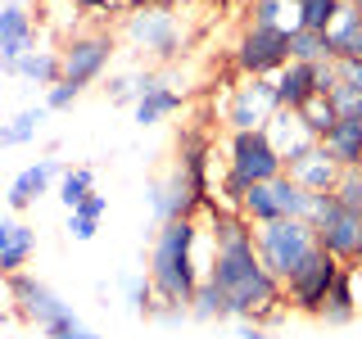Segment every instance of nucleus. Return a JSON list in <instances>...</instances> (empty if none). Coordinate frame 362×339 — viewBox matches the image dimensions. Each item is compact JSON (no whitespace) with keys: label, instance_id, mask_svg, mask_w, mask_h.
Instances as JSON below:
<instances>
[{"label":"nucleus","instance_id":"nucleus-1","mask_svg":"<svg viewBox=\"0 0 362 339\" xmlns=\"http://www.w3.org/2000/svg\"><path fill=\"white\" fill-rule=\"evenodd\" d=\"M209 280L226 294L231 321H263L276 326L286 316V285L263 267L254 249V226L240 213L213 208V271Z\"/></svg>","mask_w":362,"mask_h":339},{"label":"nucleus","instance_id":"nucleus-2","mask_svg":"<svg viewBox=\"0 0 362 339\" xmlns=\"http://www.w3.org/2000/svg\"><path fill=\"white\" fill-rule=\"evenodd\" d=\"M150 285H154V312L163 321L190 316V299H195L199 280H209L213 271V231H199L195 218L158 222L150 240Z\"/></svg>","mask_w":362,"mask_h":339},{"label":"nucleus","instance_id":"nucleus-3","mask_svg":"<svg viewBox=\"0 0 362 339\" xmlns=\"http://www.w3.org/2000/svg\"><path fill=\"white\" fill-rule=\"evenodd\" d=\"M281 172H286V163H281V154L272 150L263 131H231V141H226V177H222V195H226L222 213H240L245 190L276 181Z\"/></svg>","mask_w":362,"mask_h":339},{"label":"nucleus","instance_id":"nucleus-4","mask_svg":"<svg viewBox=\"0 0 362 339\" xmlns=\"http://www.w3.org/2000/svg\"><path fill=\"white\" fill-rule=\"evenodd\" d=\"M254 249H258V258H263V267L272 271V276H276L281 285H290V280L308 267V258L322 244H317V231H313L308 222L281 218V222L254 226Z\"/></svg>","mask_w":362,"mask_h":339},{"label":"nucleus","instance_id":"nucleus-5","mask_svg":"<svg viewBox=\"0 0 362 339\" xmlns=\"http://www.w3.org/2000/svg\"><path fill=\"white\" fill-rule=\"evenodd\" d=\"M299 222H308L317 231V244H322L331 258H339L344 267L362 263V213L339 208L335 195H308Z\"/></svg>","mask_w":362,"mask_h":339},{"label":"nucleus","instance_id":"nucleus-6","mask_svg":"<svg viewBox=\"0 0 362 339\" xmlns=\"http://www.w3.org/2000/svg\"><path fill=\"white\" fill-rule=\"evenodd\" d=\"M9 299H14V308H18L23 321H32L45 339H64L73 326H82V316L68 308V303L45 285V280L28 276V271L9 276Z\"/></svg>","mask_w":362,"mask_h":339},{"label":"nucleus","instance_id":"nucleus-7","mask_svg":"<svg viewBox=\"0 0 362 339\" xmlns=\"http://www.w3.org/2000/svg\"><path fill=\"white\" fill-rule=\"evenodd\" d=\"M276 109H281L276 82H272V77H245V82L231 90L222 118H226V131H263Z\"/></svg>","mask_w":362,"mask_h":339},{"label":"nucleus","instance_id":"nucleus-8","mask_svg":"<svg viewBox=\"0 0 362 339\" xmlns=\"http://www.w3.org/2000/svg\"><path fill=\"white\" fill-rule=\"evenodd\" d=\"M303 203H308V190H299L286 172H281L276 181H263V186L245 190V199H240V218H245L249 226L281 222V218H303Z\"/></svg>","mask_w":362,"mask_h":339},{"label":"nucleus","instance_id":"nucleus-9","mask_svg":"<svg viewBox=\"0 0 362 339\" xmlns=\"http://www.w3.org/2000/svg\"><path fill=\"white\" fill-rule=\"evenodd\" d=\"M109 59H113V37L109 32H73L59 50V64H64V82L73 86H90L109 73Z\"/></svg>","mask_w":362,"mask_h":339},{"label":"nucleus","instance_id":"nucleus-10","mask_svg":"<svg viewBox=\"0 0 362 339\" xmlns=\"http://www.w3.org/2000/svg\"><path fill=\"white\" fill-rule=\"evenodd\" d=\"M339 271H344V263H339V258H331L326 249H317V254L308 258V267H303L299 276H294L290 285H286V303H290V312L322 316V308H326V294L335 290Z\"/></svg>","mask_w":362,"mask_h":339},{"label":"nucleus","instance_id":"nucleus-11","mask_svg":"<svg viewBox=\"0 0 362 339\" xmlns=\"http://www.w3.org/2000/svg\"><path fill=\"white\" fill-rule=\"evenodd\" d=\"M231 59H235L240 77H276L290 64V37H276V32H263V28H245Z\"/></svg>","mask_w":362,"mask_h":339},{"label":"nucleus","instance_id":"nucleus-12","mask_svg":"<svg viewBox=\"0 0 362 339\" xmlns=\"http://www.w3.org/2000/svg\"><path fill=\"white\" fill-rule=\"evenodd\" d=\"M127 41L141 45L150 59L168 64L181 50V28H177L173 9H132L127 14Z\"/></svg>","mask_w":362,"mask_h":339},{"label":"nucleus","instance_id":"nucleus-13","mask_svg":"<svg viewBox=\"0 0 362 339\" xmlns=\"http://www.w3.org/2000/svg\"><path fill=\"white\" fill-rule=\"evenodd\" d=\"M150 213L158 222H177V218H195V208H204L199 203V195L190 190V181H186V172L173 163L168 167V177H158V181H150Z\"/></svg>","mask_w":362,"mask_h":339},{"label":"nucleus","instance_id":"nucleus-14","mask_svg":"<svg viewBox=\"0 0 362 339\" xmlns=\"http://www.w3.org/2000/svg\"><path fill=\"white\" fill-rule=\"evenodd\" d=\"M32 45H37V18L28 14V5L23 0L0 5V73L14 77V64L32 54Z\"/></svg>","mask_w":362,"mask_h":339},{"label":"nucleus","instance_id":"nucleus-15","mask_svg":"<svg viewBox=\"0 0 362 339\" xmlns=\"http://www.w3.org/2000/svg\"><path fill=\"white\" fill-rule=\"evenodd\" d=\"M59 177H64V158H54V154H45L37 158V163H28L23 172L9 181V190H5V203L14 213H28L32 203H37L41 195H50V186H59Z\"/></svg>","mask_w":362,"mask_h":339},{"label":"nucleus","instance_id":"nucleus-16","mask_svg":"<svg viewBox=\"0 0 362 339\" xmlns=\"http://www.w3.org/2000/svg\"><path fill=\"white\" fill-rule=\"evenodd\" d=\"M263 136L272 141V150L281 154V163H286V167L294 163V158H303L313 145H322V141L308 131V122H303L294 109H276V113H272V122L263 127Z\"/></svg>","mask_w":362,"mask_h":339},{"label":"nucleus","instance_id":"nucleus-17","mask_svg":"<svg viewBox=\"0 0 362 339\" xmlns=\"http://www.w3.org/2000/svg\"><path fill=\"white\" fill-rule=\"evenodd\" d=\"M339 172H344V167H339L335 158L326 154V145H313L303 158H294V163L286 167V177H290L299 190H308V195H331L335 181H339Z\"/></svg>","mask_w":362,"mask_h":339},{"label":"nucleus","instance_id":"nucleus-18","mask_svg":"<svg viewBox=\"0 0 362 339\" xmlns=\"http://www.w3.org/2000/svg\"><path fill=\"white\" fill-rule=\"evenodd\" d=\"M181 109V90L177 86H168L163 77H154V73H141V100H136V122L141 127H158V122H168L173 113Z\"/></svg>","mask_w":362,"mask_h":339},{"label":"nucleus","instance_id":"nucleus-19","mask_svg":"<svg viewBox=\"0 0 362 339\" xmlns=\"http://www.w3.org/2000/svg\"><path fill=\"white\" fill-rule=\"evenodd\" d=\"M358 312H362V276H358V267H344V271H339V280H335V290L326 294V308H322L317 321L349 326Z\"/></svg>","mask_w":362,"mask_h":339},{"label":"nucleus","instance_id":"nucleus-20","mask_svg":"<svg viewBox=\"0 0 362 339\" xmlns=\"http://www.w3.org/2000/svg\"><path fill=\"white\" fill-rule=\"evenodd\" d=\"M249 28L276 32V37H294V32H303V14H299L294 0H254V5H249Z\"/></svg>","mask_w":362,"mask_h":339},{"label":"nucleus","instance_id":"nucleus-21","mask_svg":"<svg viewBox=\"0 0 362 339\" xmlns=\"http://www.w3.org/2000/svg\"><path fill=\"white\" fill-rule=\"evenodd\" d=\"M322 145L339 167H362V122L358 118H339L335 127L322 136Z\"/></svg>","mask_w":362,"mask_h":339},{"label":"nucleus","instance_id":"nucleus-22","mask_svg":"<svg viewBox=\"0 0 362 339\" xmlns=\"http://www.w3.org/2000/svg\"><path fill=\"white\" fill-rule=\"evenodd\" d=\"M276 100H281V109H299L303 100H313L317 95V77H313V64H286L276 77Z\"/></svg>","mask_w":362,"mask_h":339},{"label":"nucleus","instance_id":"nucleus-23","mask_svg":"<svg viewBox=\"0 0 362 339\" xmlns=\"http://www.w3.org/2000/svg\"><path fill=\"white\" fill-rule=\"evenodd\" d=\"M14 77H23V82H32V86H41V90L59 86L64 82L59 50H32V54H23V59L14 64Z\"/></svg>","mask_w":362,"mask_h":339},{"label":"nucleus","instance_id":"nucleus-24","mask_svg":"<svg viewBox=\"0 0 362 339\" xmlns=\"http://www.w3.org/2000/svg\"><path fill=\"white\" fill-rule=\"evenodd\" d=\"M50 118V109L45 105H28V109H18L9 122H0V150H18V145H28V141H37V131H41V122Z\"/></svg>","mask_w":362,"mask_h":339},{"label":"nucleus","instance_id":"nucleus-25","mask_svg":"<svg viewBox=\"0 0 362 339\" xmlns=\"http://www.w3.org/2000/svg\"><path fill=\"white\" fill-rule=\"evenodd\" d=\"M331 45H335V59H362V14H358V5H344L335 14Z\"/></svg>","mask_w":362,"mask_h":339},{"label":"nucleus","instance_id":"nucleus-26","mask_svg":"<svg viewBox=\"0 0 362 339\" xmlns=\"http://www.w3.org/2000/svg\"><path fill=\"white\" fill-rule=\"evenodd\" d=\"M32 254H37V231H32L28 222H18V218H14L9 244L0 249V276H18V271L32 263Z\"/></svg>","mask_w":362,"mask_h":339},{"label":"nucleus","instance_id":"nucleus-27","mask_svg":"<svg viewBox=\"0 0 362 339\" xmlns=\"http://www.w3.org/2000/svg\"><path fill=\"white\" fill-rule=\"evenodd\" d=\"M54 195H59V203L68 213L82 208V203L95 195V167H64L59 186H54Z\"/></svg>","mask_w":362,"mask_h":339},{"label":"nucleus","instance_id":"nucleus-28","mask_svg":"<svg viewBox=\"0 0 362 339\" xmlns=\"http://www.w3.org/2000/svg\"><path fill=\"white\" fill-rule=\"evenodd\" d=\"M290 59L294 64H331L335 59V45H331V32H294L290 37Z\"/></svg>","mask_w":362,"mask_h":339},{"label":"nucleus","instance_id":"nucleus-29","mask_svg":"<svg viewBox=\"0 0 362 339\" xmlns=\"http://www.w3.org/2000/svg\"><path fill=\"white\" fill-rule=\"evenodd\" d=\"M190 316L195 321H231V308H226V294L213 285V280H199L195 299H190Z\"/></svg>","mask_w":362,"mask_h":339},{"label":"nucleus","instance_id":"nucleus-30","mask_svg":"<svg viewBox=\"0 0 362 339\" xmlns=\"http://www.w3.org/2000/svg\"><path fill=\"white\" fill-rule=\"evenodd\" d=\"M294 113L308 122V131L317 136V141H322V136L339 122V113H335V105H331V95H313V100H303V105L294 109Z\"/></svg>","mask_w":362,"mask_h":339},{"label":"nucleus","instance_id":"nucleus-31","mask_svg":"<svg viewBox=\"0 0 362 339\" xmlns=\"http://www.w3.org/2000/svg\"><path fill=\"white\" fill-rule=\"evenodd\" d=\"M122 294H127V308L136 316H150L154 312V285H150V271H132L122 280Z\"/></svg>","mask_w":362,"mask_h":339},{"label":"nucleus","instance_id":"nucleus-32","mask_svg":"<svg viewBox=\"0 0 362 339\" xmlns=\"http://www.w3.org/2000/svg\"><path fill=\"white\" fill-rule=\"evenodd\" d=\"M339 9H344V0H299V14H303L308 32H331Z\"/></svg>","mask_w":362,"mask_h":339},{"label":"nucleus","instance_id":"nucleus-33","mask_svg":"<svg viewBox=\"0 0 362 339\" xmlns=\"http://www.w3.org/2000/svg\"><path fill=\"white\" fill-rule=\"evenodd\" d=\"M331 195H335V203H339V208H349V213H362V167H344Z\"/></svg>","mask_w":362,"mask_h":339},{"label":"nucleus","instance_id":"nucleus-34","mask_svg":"<svg viewBox=\"0 0 362 339\" xmlns=\"http://www.w3.org/2000/svg\"><path fill=\"white\" fill-rule=\"evenodd\" d=\"M105 95H109V105H132V109H136V100H141V73H118V77H109Z\"/></svg>","mask_w":362,"mask_h":339},{"label":"nucleus","instance_id":"nucleus-35","mask_svg":"<svg viewBox=\"0 0 362 339\" xmlns=\"http://www.w3.org/2000/svg\"><path fill=\"white\" fill-rule=\"evenodd\" d=\"M331 105H335L339 118H358V122H362V90H354V86H339V82H335V90H331Z\"/></svg>","mask_w":362,"mask_h":339},{"label":"nucleus","instance_id":"nucleus-36","mask_svg":"<svg viewBox=\"0 0 362 339\" xmlns=\"http://www.w3.org/2000/svg\"><path fill=\"white\" fill-rule=\"evenodd\" d=\"M77 100H82V86H73V82H59V86H50V90H45V100H41V105L50 109V113H64V109H73Z\"/></svg>","mask_w":362,"mask_h":339},{"label":"nucleus","instance_id":"nucleus-37","mask_svg":"<svg viewBox=\"0 0 362 339\" xmlns=\"http://www.w3.org/2000/svg\"><path fill=\"white\" fill-rule=\"evenodd\" d=\"M95 231H100V222L95 218H82V213H68V235H73V240H95Z\"/></svg>","mask_w":362,"mask_h":339},{"label":"nucleus","instance_id":"nucleus-38","mask_svg":"<svg viewBox=\"0 0 362 339\" xmlns=\"http://www.w3.org/2000/svg\"><path fill=\"white\" fill-rule=\"evenodd\" d=\"M335 73H339V86L362 90V59H335Z\"/></svg>","mask_w":362,"mask_h":339},{"label":"nucleus","instance_id":"nucleus-39","mask_svg":"<svg viewBox=\"0 0 362 339\" xmlns=\"http://www.w3.org/2000/svg\"><path fill=\"white\" fill-rule=\"evenodd\" d=\"M235 331H240V339H267L263 321H235Z\"/></svg>","mask_w":362,"mask_h":339},{"label":"nucleus","instance_id":"nucleus-40","mask_svg":"<svg viewBox=\"0 0 362 339\" xmlns=\"http://www.w3.org/2000/svg\"><path fill=\"white\" fill-rule=\"evenodd\" d=\"M73 5H77V9H86V14H95V9H109L113 0H73Z\"/></svg>","mask_w":362,"mask_h":339},{"label":"nucleus","instance_id":"nucleus-41","mask_svg":"<svg viewBox=\"0 0 362 339\" xmlns=\"http://www.w3.org/2000/svg\"><path fill=\"white\" fill-rule=\"evenodd\" d=\"M64 339H105V335H95V331H90V326H73V331H68Z\"/></svg>","mask_w":362,"mask_h":339},{"label":"nucleus","instance_id":"nucleus-42","mask_svg":"<svg viewBox=\"0 0 362 339\" xmlns=\"http://www.w3.org/2000/svg\"><path fill=\"white\" fill-rule=\"evenodd\" d=\"M9 231H14V218H5V222H0V249L9 244Z\"/></svg>","mask_w":362,"mask_h":339},{"label":"nucleus","instance_id":"nucleus-43","mask_svg":"<svg viewBox=\"0 0 362 339\" xmlns=\"http://www.w3.org/2000/svg\"><path fill=\"white\" fill-rule=\"evenodd\" d=\"M354 5H358V14H362V0H354Z\"/></svg>","mask_w":362,"mask_h":339},{"label":"nucleus","instance_id":"nucleus-44","mask_svg":"<svg viewBox=\"0 0 362 339\" xmlns=\"http://www.w3.org/2000/svg\"><path fill=\"white\" fill-rule=\"evenodd\" d=\"M28 5H41V0H28Z\"/></svg>","mask_w":362,"mask_h":339},{"label":"nucleus","instance_id":"nucleus-45","mask_svg":"<svg viewBox=\"0 0 362 339\" xmlns=\"http://www.w3.org/2000/svg\"><path fill=\"white\" fill-rule=\"evenodd\" d=\"M358 276H362V263H358Z\"/></svg>","mask_w":362,"mask_h":339},{"label":"nucleus","instance_id":"nucleus-46","mask_svg":"<svg viewBox=\"0 0 362 339\" xmlns=\"http://www.w3.org/2000/svg\"><path fill=\"white\" fill-rule=\"evenodd\" d=\"M344 5H354V0H344Z\"/></svg>","mask_w":362,"mask_h":339},{"label":"nucleus","instance_id":"nucleus-47","mask_svg":"<svg viewBox=\"0 0 362 339\" xmlns=\"http://www.w3.org/2000/svg\"><path fill=\"white\" fill-rule=\"evenodd\" d=\"M294 5H299V0H294Z\"/></svg>","mask_w":362,"mask_h":339},{"label":"nucleus","instance_id":"nucleus-48","mask_svg":"<svg viewBox=\"0 0 362 339\" xmlns=\"http://www.w3.org/2000/svg\"><path fill=\"white\" fill-rule=\"evenodd\" d=\"M186 5H190V0H186Z\"/></svg>","mask_w":362,"mask_h":339}]
</instances>
